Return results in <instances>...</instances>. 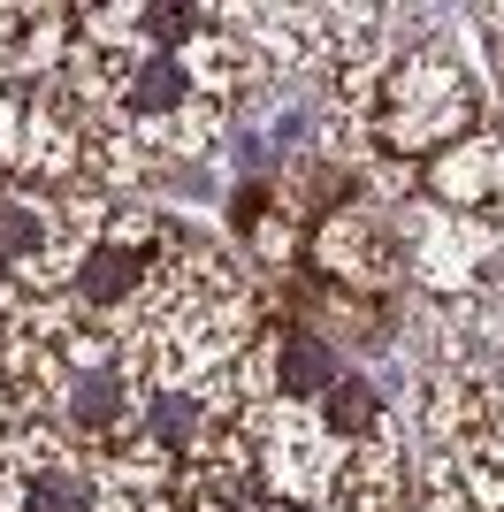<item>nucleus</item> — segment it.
Masks as SVG:
<instances>
[{
  "instance_id": "1",
  "label": "nucleus",
  "mask_w": 504,
  "mask_h": 512,
  "mask_svg": "<svg viewBox=\"0 0 504 512\" xmlns=\"http://www.w3.org/2000/svg\"><path fill=\"white\" fill-rule=\"evenodd\" d=\"M191 237L153 207H107L92 230L77 237V253H69V276H62V299L69 314H84L92 329H123L138 306H146L153 276H161L168 260L184 253Z\"/></svg>"
},
{
  "instance_id": "2",
  "label": "nucleus",
  "mask_w": 504,
  "mask_h": 512,
  "mask_svg": "<svg viewBox=\"0 0 504 512\" xmlns=\"http://www.w3.org/2000/svg\"><path fill=\"white\" fill-rule=\"evenodd\" d=\"M314 260L321 276L344 283V291H375V283H398L405 276V230H390L367 199H352V207H336L329 222H314Z\"/></svg>"
},
{
  "instance_id": "3",
  "label": "nucleus",
  "mask_w": 504,
  "mask_h": 512,
  "mask_svg": "<svg viewBox=\"0 0 504 512\" xmlns=\"http://www.w3.org/2000/svg\"><path fill=\"white\" fill-rule=\"evenodd\" d=\"M428 192H436L443 214H482V222H504V138L474 130L459 146L428 153Z\"/></svg>"
},
{
  "instance_id": "4",
  "label": "nucleus",
  "mask_w": 504,
  "mask_h": 512,
  "mask_svg": "<svg viewBox=\"0 0 504 512\" xmlns=\"http://www.w3.org/2000/svg\"><path fill=\"white\" fill-rule=\"evenodd\" d=\"M336 375H344V352L329 344V329H314L306 314H291V321L268 329V390H275V406H314Z\"/></svg>"
},
{
  "instance_id": "5",
  "label": "nucleus",
  "mask_w": 504,
  "mask_h": 512,
  "mask_svg": "<svg viewBox=\"0 0 504 512\" xmlns=\"http://www.w3.org/2000/svg\"><path fill=\"white\" fill-rule=\"evenodd\" d=\"M314 428L329 436L336 451H367V444H390V406H382L375 375H359V367H344L329 390L314 398Z\"/></svg>"
},
{
  "instance_id": "6",
  "label": "nucleus",
  "mask_w": 504,
  "mask_h": 512,
  "mask_svg": "<svg viewBox=\"0 0 504 512\" xmlns=\"http://www.w3.org/2000/svg\"><path fill=\"white\" fill-rule=\"evenodd\" d=\"M69 16L46 8H0V77H54L69 54Z\"/></svg>"
},
{
  "instance_id": "7",
  "label": "nucleus",
  "mask_w": 504,
  "mask_h": 512,
  "mask_svg": "<svg viewBox=\"0 0 504 512\" xmlns=\"http://www.w3.org/2000/svg\"><path fill=\"white\" fill-rule=\"evenodd\" d=\"M16 153H23V107H16V92L0 85V169H16Z\"/></svg>"
}]
</instances>
